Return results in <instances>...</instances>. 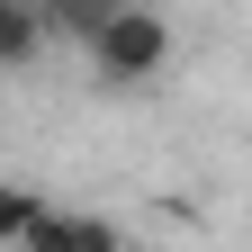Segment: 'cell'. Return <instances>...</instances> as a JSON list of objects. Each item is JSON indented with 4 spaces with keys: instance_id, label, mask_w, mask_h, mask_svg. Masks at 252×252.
Returning a JSON list of instances; mask_svg holds the SVG:
<instances>
[{
    "instance_id": "1",
    "label": "cell",
    "mask_w": 252,
    "mask_h": 252,
    "mask_svg": "<svg viewBox=\"0 0 252 252\" xmlns=\"http://www.w3.org/2000/svg\"><path fill=\"white\" fill-rule=\"evenodd\" d=\"M90 72L99 81H117V90H135V81H153L171 63V18L162 9H99V27H90Z\"/></svg>"
},
{
    "instance_id": "2",
    "label": "cell",
    "mask_w": 252,
    "mask_h": 252,
    "mask_svg": "<svg viewBox=\"0 0 252 252\" xmlns=\"http://www.w3.org/2000/svg\"><path fill=\"white\" fill-rule=\"evenodd\" d=\"M18 252H126V243H117L108 216H63V207H36V216H27V234H18Z\"/></svg>"
},
{
    "instance_id": "4",
    "label": "cell",
    "mask_w": 252,
    "mask_h": 252,
    "mask_svg": "<svg viewBox=\"0 0 252 252\" xmlns=\"http://www.w3.org/2000/svg\"><path fill=\"white\" fill-rule=\"evenodd\" d=\"M27 216H36V198L0 180V243H18V234H27Z\"/></svg>"
},
{
    "instance_id": "3",
    "label": "cell",
    "mask_w": 252,
    "mask_h": 252,
    "mask_svg": "<svg viewBox=\"0 0 252 252\" xmlns=\"http://www.w3.org/2000/svg\"><path fill=\"white\" fill-rule=\"evenodd\" d=\"M45 54V18L27 9V0H0V72H18V63Z\"/></svg>"
}]
</instances>
